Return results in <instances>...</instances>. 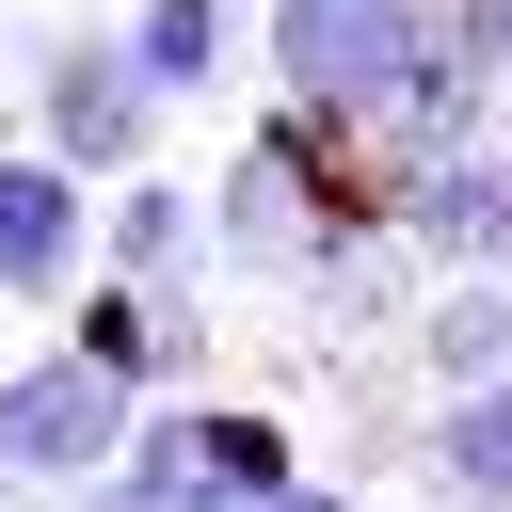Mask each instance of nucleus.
Masks as SVG:
<instances>
[{
	"instance_id": "obj_10",
	"label": "nucleus",
	"mask_w": 512,
	"mask_h": 512,
	"mask_svg": "<svg viewBox=\"0 0 512 512\" xmlns=\"http://www.w3.org/2000/svg\"><path fill=\"white\" fill-rule=\"evenodd\" d=\"M416 368H432V384H496V368H512V256H496V272H432Z\"/></svg>"
},
{
	"instance_id": "obj_2",
	"label": "nucleus",
	"mask_w": 512,
	"mask_h": 512,
	"mask_svg": "<svg viewBox=\"0 0 512 512\" xmlns=\"http://www.w3.org/2000/svg\"><path fill=\"white\" fill-rule=\"evenodd\" d=\"M16 144H48V160L96 176V192L160 160V96H144V64H128L112 16H48V32L16 48Z\"/></svg>"
},
{
	"instance_id": "obj_6",
	"label": "nucleus",
	"mask_w": 512,
	"mask_h": 512,
	"mask_svg": "<svg viewBox=\"0 0 512 512\" xmlns=\"http://www.w3.org/2000/svg\"><path fill=\"white\" fill-rule=\"evenodd\" d=\"M48 320H64V352H96V368H112L128 400H160L176 368H208V288H144V272H80V288H64Z\"/></svg>"
},
{
	"instance_id": "obj_16",
	"label": "nucleus",
	"mask_w": 512,
	"mask_h": 512,
	"mask_svg": "<svg viewBox=\"0 0 512 512\" xmlns=\"http://www.w3.org/2000/svg\"><path fill=\"white\" fill-rule=\"evenodd\" d=\"M0 512H16V480H0Z\"/></svg>"
},
{
	"instance_id": "obj_11",
	"label": "nucleus",
	"mask_w": 512,
	"mask_h": 512,
	"mask_svg": "<svg viewBox=\"0 0 512 512\" xmlns=\"http://www.w3.org/2000/svg\"><path fill=\"white\" fill-rule=\"evenodd\" d=\"M432 480H448V512H512V368L432 384Z\"/></svg>"
},
{
	"instance_id": "obj_8",
	"label": "nucleus",
	"mask_w": 512,
	"mask_h": 512,
	"mask_svg": "<svg viewBox=\"0 0 512 512\" xmlns=\"http://www.w3.org/2000/svg\"><path fill=\"white\" fill-rule=\"evenodd\" d=\"M96 272H144V288H208V208H192V176H112L96 192Z\"/></svg>"
},
{
	"instance_id": "obj_4",
	"label": "nucleus",
	"mask_w": 512,
	"mask_h": 512,
	"mask_svg": "<svg viewBox=\"0 0 512 512\" xmlns=\"http://www.w3.org/2000/svg\"><path fill=\"white\" fill-rule=\"evenodd\" d=\"M128 416H144V400H128L96 352H64V336H48V352H16V368H0V480H16V496L96 480V464L128 448Z\"/></svg>"
},
{
	"instance_id": "obj_14",
	"label": "nucleus",
	"mask_w": 512,
	"mask_h": 512,
	"mask_svg": "<svg viewBox=\"0 0 512 512\" xmlns=\"http://www.w3.org/2000/svg\"><path fill=\"white\" fill-rule=\"evenodd\" d=\"M16 512H128L112 480H48V496H16Z\"/></svg>"
},
{
	"instance_id": "obj_3",
	"label": "nucleus",
	"mask_w": 512,
	"mask_h": 512,
	"mask_svg": "<svg viewBox=\"0 0 512 512\" xmlns=\"http://www.w3.org/2000/svg\"><path fill=\"white\" fill-rule=\"evenodd\" d=\"M192 208H208V272H288V288H304V256L336 240L320 128H304V112H272V128H256V144H240V160H224Z\"/></svg>"
},
{
	"instance_id": "obj_12",
	"label": "nucleus",
	"mask_w": 512,
	"mask_h": 512,
	"mask_svg": "<svg viewBox=\"0 0 512 512\" xmlns=\"http://www.w3.org/2000/svg\"><path fill=\"white\" fill-rule=\"evenodd\" d=\"M192 464H208V496H224V512H256V496H288V480H304L288 416H256V400H192Z\"/></svg>"
},
{
	"instance_id": "obj_7",
	"label": "nucleus",
	"mask_w": 512,
	"mask_h": 512,
	"mask_svg": "<svg viewBox=\"0 0 512 512\" xmlns=\"http://www.w3.org/2000/svg\"><path fill=\"white\" fill-rule=\"evenodd\" d=\"M96 272V176H64L48 144H0V304H64Z\"/></svg>"
},
{
	"instance_id": "obj_15",
	"label": "nucleus",
	"mask_w": 512,
	"mask_h": 512,
	"mask_svg": "<svg viewBox=\"0 0 512 512\" xmlns=\"http://www.w3.org/2000/svg\"><path fill=\"white\" fill-rule=\"evenodd\" d=\"M400 512H448V496H400Z\"/></svg>"
},
{
	"instance_id": "obj_1",
	"label": "nucleus",
	"mask_w": 512,
	"mask_h": 512,
	"mask_svg": "<svg viewBox=\"0 0 512 512\" xmlns=\"http://www.w3.org/2000/svg\"><path fill=\"white\" fill-rule=\"evenodd\" d=\"M432 32H448L432 0H256V64L320 144H368L400 112V80L432 64Z\"/></svg>"
},
{
	"instance_id": "obj_5",
	"label": "nucleus",
	"mask_w": 512,
	"mask_h": 512,
	"mask_svg": "<svg viewBox=\"0 0 512 512\" xmlns=\"http://www.w3.org/2000/svg\"><path fill=\"white\" fill-rule=\"evenodd\" d=\"M384 240H400L416 272H496V256H512V144L480 128V144L400 160V176H384Z\"/></svg>"
},
{
	"instance_id": "obj_13",
	"label": "nucleus",
	"mask_w": 512,
	"mask_h": 512,
	"mask_svg": "<svg viewBox=\"0 0 512 512\" xmlns=\"http://www.w3.org/2000/svg\"><path fill=\"white\" fill-rule=\"evenodd\" d=\"M448 32H464V48H480V80H496V96H512V0H464V16H448Z\"/></svg>"
},
{
	"instance_id": "obj_9",
	"label": "nucleus",
	"mask_w": 512,
	"mask_h": 512,
	"mask_svg": "<svg viewBox=\"0 0 512 512\" xmlns=\"http://www.w3.org/2000/svg\"><path fill=\"white\" fill-rule=\"evenodd\" d=\"M112 32H128V64H144L160 112H208V80H224V48H240V0H128Z\"/></svg>"
}]
</instances>
